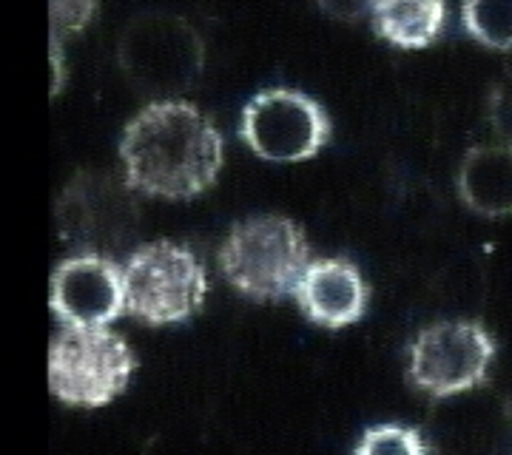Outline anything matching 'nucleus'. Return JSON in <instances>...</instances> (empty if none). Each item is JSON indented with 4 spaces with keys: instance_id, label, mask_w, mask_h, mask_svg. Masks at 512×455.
<instances>
[{
    "instance_id": "obj_1",
    "label": "nucleus",
    "mask_w": 512,
    "mask_h": 455,
    "mask_svg": "<svg viewBox=\"0 0 512 455\" xmlns=\"http://www.w3.org/2000/svg\"><path fill=\"white\" fill-rule=\"evenodd\" d=\"M120 160L126 185L163 200H194L222 168V134L197 106L157 100L123 131Z\"/></svg>"
},
{
    "instance_id": "obj_2",
    "label": "nucleus",
    "mask_w": 512,
    "mask_h": 455,
    "mask_svg": "<svg viewBox=\"0 0 512 455\" xmlns=\"http://www.w3.org/2000/svg\"><path fill=\"white\" fill-rule=\"evenodd\" d=\"M222 276L254 302H279L293 296L299 276L311 262L305 231L288 217H251L237 222L222 242Z\"/></svg>"
},
{
    "instance_id": "obj_3",
    "label": "nucleus",
    "mask_w": 512,
    "mask_h": 455,
    "mask_svg": "<svg viewBox=\"0 0 512 455\" xmlns=\"http://www.w3.org/2000/svg\"><path fill=\"white\" fill-rule=\"evenodd\" d=\"M137 370V356L109 325H66L49 345L52 396L72 407H106L126 393Z\"/></svg>"
},
{
    "instance_id": "obj_4",
    "label": "nucleus",
    "mask_w": 512,
    "mask_h": 455,
    "mask_svg": "<svg viewBox=\"0 0 512 455\" xmlns=\"http://www.w3.org/2000/svg\"><path fill=\"white\" fill-rule=\"evenodd\" d=\"M126 310L146 325H180L197 316L208 296V276L194 251L177 242H148L123 265Z\"/></svg>"
},
{
    "instance_id": "obj_5",
    "label": "nucleus",
    "mask_w": 512,
    "mask_h": 455,
    "mask_svg": "<svg viewBox=\"0 0 512 455\" xmlns=\"http://www.w3.org/2000/svg\"><path fill=\"white\" fill-rule=\"evenodd\" d=\"M117 63L140 94L165 97L194 86L205 66V43L188 20L146 12L123 29Z\"/></svg>"
},
{
    "instance_id": "obj_6",
    "label": "nucleus",
    "mask_w": 512,
    "mask_h": 455,
    "mask_svg": "<svg viewBox=\"0 0 512 455\" xmlns=\"http://www.w3.org/2000/svg\"><path fill=\"white\" fill-rule=\"evenodd\" d=\"M330 117L319 100L296 89H265L242 109L239 137L259 160L305 163L330 143Z\"/></svg>"
},
{
    "instance_id": "obj_7",
    "label": "nucleus",
    "mask_w": 512,
    "mask_h": 455,
    "mask_svg": "<svg viewBox=\"0 0 512 455\" xmlns=\"http://www.w3.org/2000/svg\"><path fill=\"white\" fill-rule=\"evenodd\" d=\"M495 339L478 322H436L410 345V382L433 399L467 393L487 379Z\"/></svg>"
},
{
    "instance_id": "obj_8",
    "label": "nucleus",
    "mask_w": 512,
    "mask_h": 455,
    "mask_svg": "<svg viewBox=\"0 0 512 455\" xmlns=\"http://www.w3.org/2000/svg\"><path fill=\"white\" fill-rule=\"evenodd\" d=\"M49 302L63 325H111L126 310L123 268L111 256L94 251L69 256L52 273Z\"/></svg>"
},
{
    "instance_id": "obj_9",
    "label": "nucleus",
    "mask_w": 512,
    "mask_h": 455,
    "mask_svg": "<svg viewBox=\"0 0 512 455\" xmlns=\"http://www.w3.org/2000/svg\"><path fill=\"white\" fill-rule=\"evenodd\" d=\"M60 228L69 242H77L94 254H106L103 248L120 245L131 234L137 211L128 200L126 188L111 177L86 174L66 188V197L57 205Z\"/></svg>"
},
{
    "instance_id": "obj_10",
    "label": "nucleus",
    "mask_w": 512,
    "mask_h": 455,
    "mask_svg": "<svg viewBox=\"0 0 512 455\" xmlns=\"http://www.w3.org/2000/svg\"><path fill=\"white\" fill-rule=\"evenodd\" d=\"M293 299L305 319L325 330H342L365 319L370 288L362 271L345 256H325L308 262L296 282Z\"/></svg>"
},
{
    "instance_id": "obj_11",
    "label": "nucleus",
    "mask_w": 512,
    "mask_h": 455,
    "mask_svg": "<svg viewBox=\"0 0 512 455\" xmlns=\"http://www.w3.org/2000/svg\"><path fill=\"white\" fill-rule=\"evenodd\" d=\"M458 197L481 217L512 214V146L470 148L458 168Z\"/></svg>"
},
{
    "instance_id": "obj_12",
    "label": "nucleus",
    "mask_w": 512,
    "mask_h": 455,
    "mask_svg": "<svg viewBox=\"0 0 512 455\" xmlns=\"http://www.w3.org/2000/svg\"><path fill=\"white\" fill-rule=\"evenodd\" d=\"M376 35L396 49H427L447 23V0H370Z\"/></svg>"
},
{
    "instance_id": "obj_13",
    "label": "nucleus",
    "mask_w": 512,
    "mask_h": 455,
    "mask_svg": "<svg viewBox=\"0 0 512 455\" xmlns=\"http://www.w3.org/2000/svg\"><path fill=\"white\" fill-rule=\"evenodd\" d=\"M467 35L495 52H512V0H464Z\"/></svg>"
},
{
    "instance_id": "obj_14",
    "label": "nucleus",
    "mask_w": 512,
    "mask_h": 455,
    "mask_svg": "<svg viewBox=\"0 0 512 455\" xmlns=\"http://www.w3.org/2000/svg\"><path fill=\"white\" fill-rule=\"evenodd\" d=\"M356 453L421 455L427 453V444H424L419 430H410L402 424H379V427H370L362 433L359 444H356Z\"/></svg>"
},
{
    "instance_id": "obj_15",
    "label": "nucleus",
    "mask_w": 512,
    "mask_h": 455,
    "mask_svg": "<svg viewBox=\"0 0 512 455\" xmlns=\"http://www.w3.org/2000/svg\"><path fill=\"white\" fill-rule=\"evenodd\" d=\"M52 40L83 32L97 15V0H49Z\"/></svg>"
},
{
    "instance_id": "obj_16",
    "label": "nucleus",
    "mask_w": 512,
    "mask_h": 455,
    "mask_svg": "<svg viewBox=\"0 0 512 455\" xmlns=\"http://www.w3.org/2000/svg\"><path fill=\"white\" fill-rule=\"evenodd\" d=\"M487 117L495 134H501V140H507L512 146V72L504 74L490 91Z\"/></svg>"
},
{
    "instance_id": "obj_17",
    "label": "nucleus",
    "mask_w": 512,
    "mask_h": 455,
    "mask_svg": "<svg viewBox=\"0 0 512 455\" xmlns=\"http://www.w3.org/2000/svg\"><path fill=\"white\" fill-rule=\"evenodd\" d=\"M316 3L330 18L348 20V23H356L365 12H370V0H316Z\"/></svg>"
}]
</instances>
